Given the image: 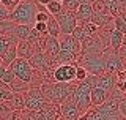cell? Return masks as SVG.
Wrapping results in <instances>:
<instances>
[{
    "instance_id": "41",
    "label": "cell",
    "mask_w": 126,
    "mask_h": 120,
    "mask_svg": "<svg viewBox=\"0 0 126 120\" xmlns=\"http://www.w3.org/2000/svg\"><path fill=\"white\" fill-rule=\"evenodd\" d=\"M120 16H121V18H123V19H125V21H126V11H125V13H121Z\"/></svg>"
},
{
    "instance_id": "8",
    "label": "cell",
    "mask_w": 126,
    "mask_h": 120,
    "mask_svg": "<svg viewBox=\"0 0 126 120\" xmlns=\"http://www.w3.org/2000/svg\"><path fill=\"white\" fill-rule=\"evenodd\" d=\"M120 71H125V66L118 52H112L110 49H104V73L117 74Z\"/></svg>"
},
{
    "instance_id": "13",
    "label": "cell",
    "mask_w": 126,
    "mask_h": 120,
    "mask_svg": "<svg viewBox=\"0 0 126 120\" xmlns=\"http://www.w3.org/2000/svg\"><path fill=\"white\" fill-rule=\"evenodd\" d=\"M58 51H60V44H58V38H54V37H49L47 35L46 40H44V46H43V52H44L49 60L54 63V60L57 59L58 55Z\"/></svg>"
},
{
    "instance_id": "9",
    "label": "cell",
    "mask_w": 126,
    "mask_h": 120,
    "mask_svg": "<svg viewBox=\"0 0 126 120\" xmlns=\"http://www.w3.org/2000/svg\"><path fill=\"white\" fill-rule=\"evenodd\" d=\"M54 82H62V84H68L76 81V65H69V63H63V65L55 66L54 73H52Z\"/></svg>"
},
{
    "instance_id": "31",
    "label": "cell",
    "mask_w": 126,
    "mask_h": 120,
    "mask_svg": "<svg viewBox=\"0 0 126 120\" xmlns=\"http://www.w3.org/2000/svg\"><path fill=\"white\" fill-rule=\"evenodd\" d=\"M62 8L68 13H76V10L79 8V3L76 0H63L62 2Z\"/></svg>"
},
{
    "instance_id": "25",
    "label": "cell",
    "mask_w": 126,
    "mask_h": 120,
    "mask_svg": "<svg viewBox=\"0 0 126 120\" xmlns=\"http://www.w3.org/2000/svg\"><path fill=\"white\" fill-rule=\"evenodd\" d=\"M44 8H46V11H47L50 16H52V18H55L58 13H62V11H63L62 3H60V2H55V0H50V2L47 3Z\"/></svg>"
},
{
    "instance_id": "4",
    "label": "cell",
    "mask_w": 126,
    "mask_h": 120,
    "mask_svg": "<svg viewBox=\"0 0 126 120\" xmlns=\"http://www.w3.org/2000/svg\"><path fill=\"white\" fill-rule=\"evenodd\" d=\"M96 76H87V79H84L82 82H77V85L74 87V92L71 95L73 103L77 106L80 115H84L85 112H88L92 109V103H90V92L94 85H96Z\"/></svg>"
},
{
    "instance_id": "36",
    "label": "cell",
    "mask_w": 126,
    "mask_h": 120,
    "mask_svg": "<svg viewBox=\"0 0 126 120\" xmlns=\"http://www.w3.org/2000/svg\"><path fill=\"white\" fill-rule=\"evenodd\" d=\"M115 87H117V89L121 92V93H125V95H126V76H125V79H123V81H117Z\"/></svg>"
},
{
    "instance_id": "3",
    "label": "cell",
    "mask_w": 126,
    "mask_h": 120,
    "mask_svg": "<svg viewBox=\"0 0 126 120\" xmlns=\"http://www.w3.org/2000/svg\"><path fill=\"white\" fill-rule=\"evenodd\" d=\"M38 13V3L35 0H21L13 11H10L8 21L16 25H35V18Z\"/></svg>"
},
{
    "instance_id": "34",
    "label": "cell",
    "mask_w": 126,
    "mask_h": 120,
    "mask_svg": "<svg viewBox=\"0 0 126 120\" xmlns=\"http://www.w3.org/2000/svg\"><path fill=\"white\" fill-rule=\"evenodd\" d=\"M50 18V14L46 11V8L44 10H41V11H38L36 13V18H35V22H47V19Z\"/></svg>"
},
{
    "instance_id": "5",
    "label": "cell",
    "mask_w": 126,
    "mask_h": 120,
    "mask_svg": "<svg viewBox=\"0 0 126 120\" xmlns=\"http://www.w3.org/2000/svg\"><path fill=\"white\" fill-rule=\"evenodd\" d=\"M76 65H80L90 76L104 74V51L101 54H80Z\"/></svg>"
},
{
    "instance_id": "11",
    "label": "cell",
    "mask_w": 126,
    "mask_h": 120,
    "mask_svg": "<svg viewBox=\"0 0 126 120\" xmlns=\"http://www.w3.org/2000/svg\"><path fill=\"white\" fill-rule=\"evenodd\" d=\"M27 62L30 63V66L33 68V70H38V71H43V73H46V71H50V70H55L54 63L49 60V57L43 52V51H38V52H35L32 57L27 60Z\"/></svg>"
},
{
    "instance_id": "33",
    "label": "cell",
    "mask_w": 126,
    "mask_h": 120,
    "mask_svg": "<svg viewBox=\"0 0 126 120\" xmlns=\"http://www.w3.org/2000/svg\"><path fill=\"white\" fill-rule=\"evenodd\" d=\"M87 76H88V73L82 68L80 65H76V84L77 82H82L84 79H87Z\"/></svg>"
},
{
    "instance_id": "37",
    "label": "cell",
    "mask_w": 126,
    "mask_h": 120,
    "mask_svg": "<svg viewBox=\"0 0 126 120\" xmlns=\"http://www.w3.org/2000/svg\"><path fill=\"white\" fill-rule=\"evenodd\" d=\"M8 16H10V11H6L5 8L0 5V22H2V21H8Z\"/></svg>"
},
{
    "instance_id": "19",
    "label": "cell",
    "mask_w": 126,
    "mask_h": 120,
    "mask_svg": "<svg viewBox=\"0 0 126 120\" xmlns=\"http://www.w3.org/2000/svg\"><path fill=\"white\" fill-rule=\"evenodd\" d=\"M90 22L94 24L98 29H102V27L112 25L113 18H112V16H109V14H94V13H93L92 19H90Z\"/></svg>"
},
{
    "instance_id": "39",
    "label": "cell",
    "mask_w": 126,
    "mask_h": 120,
    "mask_svg": "<svg viewBox=\"0 0 126 120\" xmlns=\"http://www.w3.org/2000/svg\"><path fill=\"white\" fill-rule=\"evenodd\" d=\"M17 117H19V112H13L10 115L8 119H5V120H17Z\"/></svg>"
},
{
    "instance_id": "7",
    "label": "cell",
    "mask_w": 126,
    "mask_h": 120,
    "mask_svg": "<svg viewBox=\"0 0 126 120\" xmlns=\"http://www.w3.org/2000/svg\"><path fill=\"white\" fill-rule=\"evenodd\" d=\"M10 71L14 74L16 79L25 82V84H30V79H32V73H33V68L30 66V63L24 59H16L10 66Z\"/></svg>"
},
{
    "instance_id": "40",
    "label": "cell",
    "mask_w": 126,
    "mask_h": 120,
    "mask_svg": "<svg viewBox=\"0 0 126 120\" xmlns=\"http://www.w3.org/2000/svg\"><path fill=\"white\" fill-rule=\"evenodd\" d=\"M35 2H36V3H38V5H41V6H46V5H47V3H49V2H50V0H35Z\"/></svg>"
},
{
    "instance_id": "10",
    "label": "cell",
    "mask_w": 126,
    "mask_h": 120,
    "mask_svg": "<svg viewBox=\"0 0 126 120\" xmlns=\"http://www.w3.org/2000/svg\"><path fill=\"white\" fill-rule=\"evenodd\" d=\"M54 19L57 21L62 35H71L73 30L76 29V25H77V21H76L74 13H68V11H65V10H63L62 13H58Z\"/></svg>"
},
{
    "instance_id": "18",
    "label": "cell",
    "mask_w": 126,
    "mask_h": 120,
    "mask_svg": "<svg viewBox=\"0 0 126 120\" xmlns=\"http://www.w3.org/2000/svg\"><path fill=\"white\" fill-rule=\"evenodd\" d=\"M123 33H120V32L113 30L110 32V38H109V49L112 51V52H118V49H120V46L123 44Z\"/></svg>"
},
{
    "instance_id": "17",
    "label": "cell",
    "mask_w": 126,
    "mask_h": 120,
    "mask_svg": "<svg viewBox=\"0 0 126 120\" xmlns=\"http://www.w3.org/2000/svg\"><path fill=\"white\" fill-rule=\"evenodd\" d=\"M74 16H76L77 22H90V19H92V16H93L92 5H79Z\"/></svg>"
},
{
    "instance_id": "14",
    "label": "cell",
    "mask_w": 126,
    "mask_h": 120,
    "mask_svg": "<svg viewBox=\"0 0 126 120\" xmlns=\"http://www.w3.org/2000/svg\"><path fill=\"white\" fill-rule=\"evenodd\" d=\"M109 97V93L106 90H102L99 85H94L92 92H90V103H92V107H98V106H101L102 103L107 100Z\"/></svg>"
},
{
    "instance_id": "43",
    "label": "cell",
    "mask_w": 126,
    "mask_h": 120,
    "mask_svg": "<svg viewBox=\"0 0 126 120\" xmlns=\"http://www.w3.org/2000/svg\"><path fill=\"white\" fill-rule=\"evenodd\" d=\"M17 120H21V119H19V117H17Z\"/></svg>"
},
{
    "instance_id": "1",
    "label": "cell",
    "mask_w": 126,
    "mask_h": 120,
    "mask_svg": "<svg viewBox=\"0 0 126 120\" xmlns=\"http://www.w3.org/2000/svg\"><path fill=\"white\" fill-rule=\"evenodd\" d=\"M58 51L57 59L54 60V65H63V63H69V65H76L77 59L80 55V43L71 35H60L58 37Z\"/></svg>"
},
{
    "instance_id": "35",
    "label": "cell",
    "mask_w": 126,
    "mask_h": 120,
    "mask_svg": "<svg viewBox=\"0 0 126 120\" xmlns=\"http://www.w3.org/2000/svg\"><path fill=\"white\" fill-rule=\"evenodd\" d=\"M118 112H120V115L126 120V95L121 98V101L118 103Z\"/></svg>"
},
{
    "instance_id": "42",
    "label": "cell",
    "mask_w": 126,
    "mask_h": 120,
    "mask_svg": "<svg viewBox=\"0 0 126 120\" xmlns=\"http://www.w3.org/2000/svg\"><path fill=\"white\" fill-rule=\"evenodd\" d=\"M55 2H60V3H62V2H63V0H55Z\"/></svg>"
},
{
    "instance_id": "23",
    "label": "cell",
    "mask_w": 126,
    "mask_h": 120,
    "mask_svg": "<svg viewBox=\"0 0 126 120\" xmlns=\"http://www.w3.org/2000/svg\"><path fill=\"white\" fill-rule=\"evenodd\" d=\"M46 29H47V35L49 37H54V38H58L60 37V29H58V24H57V21L50 16L49 19H47V22H46Z\"/></svg>"
},
{
    "instance_id": "16",
    "label": "cell",
    "mask_w": 126,
    "mask_h": 120,
    "mask_svg": "<svg viewBox=\"0 0 126 120\" xmlns=\"http://www.w3.org/2000/svg\"><path fill=\"white\" fill-rule=\"evenodd\" d=\"M35 52H36V49H35L33 44L29 43V41H19L17 46H16V54H17V59L29 60Z\"/></svg>"
},
{
    "instance_id": "38",
    "label": "cell",
    "mask_w": 126,
    "mask_h": 120,
    "mask_svg": "<svg viewBox=\"0 0 126 120\" xmlns=\"http://www.w3.org/2000/svg\"><path fill=\"white\" fill-rule=\"evenodd\" d=\"M76 2L79 3V5H92V0H76Z\"/></svg>"
},
{
    "instance_id": "6",
    "label": "cell",
    "mask_w": 126,
    "mask_h": 120,
    "mask_svg": "<svg viewBox=\"0 0 126 120\" xmlns=\"http://www.w3.org/2000/svg\"><path fill=\"white\" fill-rule=\"evenodd\" d=\"M50 103L46 101L44 95L41 93L39 89H30L24 93V111H30V112H35V111H41L47 107Z\"/></svg>"
},
{
    "instance_id": "29",
    "label": "cell",
    "mask_w": 126,
    "mask_h": 120,
    "mask_svg": "<svg viewBox=\"0 0 126 120\" xmlns=\"http://www.w3.org/2000/svg\"><path fill=\"white\" fill-rule=\"evenodd\" d=\"M92 8H93V13L94 14H109L104 0H96V2H93L92 3Z\"/></svg>"
},
{
    "instance_id": "12",
    "label": "cell",
    "mask_w": 126,
    "mask_h": 120,
    "mask_svg": "<svg viewBox=\"0 0 126 120\" xmlns=\"http://www.w3.org/2000/svg\"><path fill=\"white\" fill-rule=\"evenodd\" d=\"M58 114H60L62 120H79V117H80V112H79L77 106L73 103L71 98H68L66 101H63L58 106Z\"/></svg>"
},
{
    "instance_id": "24",
    "label": "cell",
    "mask_w": 126,
    "mask_h": 120,
    "mask_svg": "<svg viewBox=\"0 0 126 120\" xmlns=\"http://www.w3.org/2000/svg\"><path fill=\"white\" fill-rule=\"evenodd\" d=\"M14 74L10 71V68H6V66H3V65H0V82H3L5 85L10 87V84L14 81Z\"/></svg>"
},
{
    "instance_id": "28",
    "label": "cell",
    "mask_w": 126,
    "mask_h": 120,
    "mask_svg": "<svg viewBox=\"0 0 126 120\" xmlns=\"http://www.w3.org/2000/svg\"><path fill=\"white\" fill-rule=\"evenodd\" d=\"M13 98V92H10L8 85H5L3 82H0V103H6Z\"/></svg>"
},
{
    "instance_id": "32",
    "label": "cell",
    "mask_w": 126,
    "mask_h": 120,
    "mask_svg": "<svg viewBox=\"0 0 126 120\" xmlns=\"http://www.w3.org/2000/svg\"><path fill=\"white\" fill-rule=\"evenodd\" d=\"M21 2V0H0V5L5 8L6 11H13L16 6H17V3Z\"/></svg>"
},
{
    "instance_id": "26",
    "label": "cell",
    "mask_w": 126,
    "mask_h": 120,
    "mask_svg": "<svg viewBox=\"0 0 126 120\" xmlns=\"http://www.w3.org/2000/svg\"><path fill=\"white\" fill-rule=\"evenodd\" d=\"M79 120H104V117L101 115V112L96 109V107H92L88 112H85L84 115H80Z\"/></svg>"
},
{
    "instance_id": "22",
    "label": "cell",
    "mask_w": 126,
    "mask_h": 120,
    "mask_svg": "<svg viewBox=\"0 0 126 120\" xmlns=\"http://www.w3.org/2000/svg\"><path fill=\"white\" fill-rule=\"evenodd\" d=\"M30 29H32V27H29V25H14L13 33H11V35H14L19 41H27L29 33H30Z\"/></svg>"
},
{
    "instance_id": "2",
    "label": "cell",
    "mask_w": 126,
    "mask_h": 120,
    "mask_svg": "<svg viewBox=\"0 0 126 120\" xmlns=\"http://www.w3.org/2000/svg\"><path fill=\"white\" fill-rule=\"evenodd\" d=\"M74 82H68V84H62V82H44L39 90L44 95L46 101L50 103L54 106H60L63 101H66L68 98H71L74 92Z\"/></svg>"
},
{
    "instance_id": "20",
    "label": "cell",
    "mask_w": 126,
    "mask_h": 120,
    "mask_svg": "<svg viewBox=\"0 0 126 120\" xmlns=\"http://www.w3.org/2000/svg\"><path fill=\"white\" fill-rule=\"evenodd\" d=\"M19 40L14 35H2L0 37V55L5 54L11 46H17Z\"/></svg>"
},
{
    "instance_id": "15",
    "label": "cell",
    "mask_w": 126,
    "mask_h": 120,
    "mask_svg": "<svg viewBox=\"0 0 126 120\" xmlns=\"http://www.w3.org/2000/svg\"><path fill=\"white\" fill-rule=\"evenodd\" d=\"M115 84H117V78L115 74H101L98 76L96 79V85H99L102 90H106L107 93H110L113 89H115Z\"/></svg>"
},
{
    "instance_id": "21",
    "label": "cell",
    "mask_w": 126,
    "mask_h": 120,
    "mask_svg": "<svg viewBox=\"0 0 126 120\" xmlns=\"http://www.w3.org/2000/svg\"><path fill=\"white\" fill-rule=\"evenodd\" d=\"M16 59H17V54H16V46H11L5 54L0 55V65H3V66L8 68Z\"/></svg>"
},
{
    "instance_id": "27",
    "label": "cell",
    "mask_w": 126,
    "mask_h": 120,
    "mask_svg": "<svg viewBox=\"0 0 126 120\" xmlns=\"http://www.w3.org/2000/svg\"><path fill=\"white\" fill-rule=\"evenodd\" d=\"M112 24H113V30H117V32H120V33L126 35V21L121 18V16H115Z\"/></svg>"
},
{
    "instance_id": "30",
    "label": "cell",
    "mask_w": 126,
    "mask_h": 120,
    "mask_svg": "<svg viewBox=\"0 0 126 120\" xmlns=\"http://www.w3.org/2000/svg\"><path fill=\"white\" fill-rule=\"evenodd\" d=\"M14 25L16 24H13L11 21H2L0 22V37H2V35H11Z\"/></svg>"
}]
</instances>
